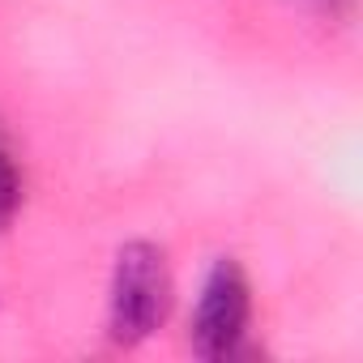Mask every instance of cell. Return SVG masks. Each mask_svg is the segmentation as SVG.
I'll return each mask as SVG.
<instances>
[{
	"label": "cell",
	"mask_w": 363,
	"mask_h": 363,
	"mask_svg": "<svg viewBox=\"0 0 363 363\" xmlns=\"http://www.w3.org/2000/svg\"><path fill=\"white\" fill-rule=\"evenodd\" d=\"M171 265L167 252L150 240H133L116 252V269H111V299H107V329L111 342L120 346H137L150 333L162 329L167 312H171Z\"/></svg>",
	"instance_id": "obj_1"
},
{
	"label": "cell",
	"mask_w": 363,
	"mask_h": 363,
	"mask_svg": "<svg viewBox=\"0 0 363 363\" xmlns=\"http://www.w3.org/2000/svg\"><path fill=\"white\" fill-rule=\"evenodd\" d=\"M252 320V286L244 278V269L223 257L197 299V316H193V350L201 359H231L248 333Z\"/></svg>",
	"instance_id": "obj_2"
},
{
	"label": "cell",
	"mask_w": 363,
	"mask_h": 363,
	"mask_svg": "<svg viewBox=\"0 0 363 363\" xmlns=\"http://www.w3.org/2000/svg\"><path fill=\"white\" fill-rule=\"evenodd\" d=\"M22 206V175H18V162L9 154V145L0 141V227H5Z\"/></svg>",
	"instance_id": "obj_3"
}]
</instances>
